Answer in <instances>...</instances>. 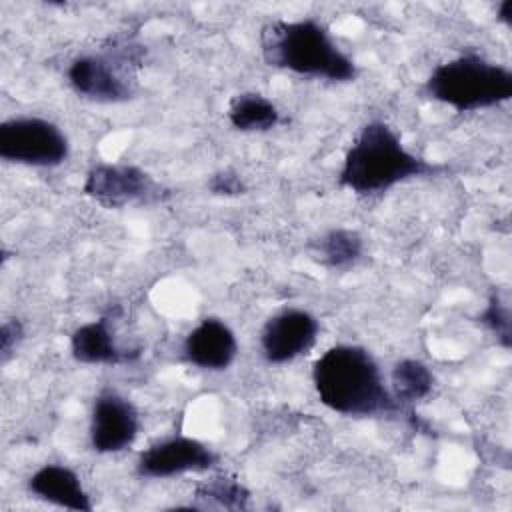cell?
Returning <instances> with one entry per match:
<instances>
[{
  "instance_id": "e0dca14e",
  "label": "cell",
  "mask_w": 512,
  "mask_h": 512,
  "mask_svg": "<svg viewBox=\"0 0 512 512\" xmlns=\"http://www.w3.org/2000/svg\"><path fill=\"white\" fill-rule=\"evenodd\" d=\"M196 498L210 500L212 504L226 510H244L248 508L250 490L238 478L218 474L196 486Z\"/></svg>"
},
{
  "instance_id": "9a60e30c",
  "label": "cell",
  "mask_w": 512,
  "mask_h": 512,
  "mask_svg": "<svg viewBox=\"0 0 512 512\" xmlns=\"http://www.w3.org/2000/svg\"><path fill=\"white\" fill-rule=\"evenodd\" d=\"M228 120L240 132H268L282 122V116L270 98L258 92H242L230 100Z\"/></svg>"
},
{
  "instance_id": "52a82bcc",
  "label": "cell",
  "mask_w": 512,
  "mask_h": 512,
  "mask_svg": "<svg viewBox=\"0 0 512 512\" xmlns=\"http://www.w3.org/2000/svg\"><path fill=\"white\" fill-rule=\"evenodd\" d=\"M82 192L104 208L158 204L172 196V192L158 184L146 170L122 162L94 164L86 172Z\"/></svg>"
},
{
  "instance_id": "7a4b0ae2",
  "label": "cell",
  "mask_w": 512,
  "mask_h": 512,
  "mask_svg": "<svg viewBox=\"0 0 512 512\" xmlns=\"http://www.w3.org/2000/svg\"><path fill=\"white\" fill-rule=\"evenodd\" d=\"M450 166L430 162L410 152L384 120L366 122L344 154L338 186L356 196L384 194L412 178L440 176Z\"/></svg>"
},
{
  "instance_id": "277c9868",
  "label": "cell",
  "mask_w": 512,
  "mask_h": 512,
  "mask_svg": "<svg viewBox=\"0 0 512 512\" xmlns=\"http://www.w3.org/2000/svg\"><path fill=\"white\" fill-rule=\"evenodd\" d=\"M424 92L460 114L478 112L512 98V70L478 52H462L430 72Z\"/></svg>"
},
{
  "instance_id": "44dd1931",
  "label": "cell",
  "mask_w": 512,
  "mask_h": 512,
  "mask_svg": "<svg viewBox=\"0 0 512 512\" xmlns=\"http://www.w3.org/2000/svg\"><path fill=\"white\" fill-rule=\"evenodd\" d=\"M496 20L504 26H512V0H504L496 6Z\"/></svg>"
},
{
  "instance_id": "6da1fadb",
  "label": "cell",
  "mask_w": 512,
  "mask_h": 512,
  "mask_svg": "<svg viewBox=\"0 0 512 512\" xmlns=\"http://www.w3.org/2000/svg\"><path fill=\"white\" fill-rule=\"evenodd\" d=\"M312 384L320 404L342 416L404 412L372 352L358 344H336L318 356L312 366Z\"/></svg>"
},
{
  "instance_id": "ffe728a7",
  "label": "cell",
  "mask_w": 512,
  "mask_h": 512,
  "mask_svg": "<svg viewBox=\"0 0 512 512\" xmlns=\"http://www.w3.org/2000/svg\"><path fill=\"white\" fill-rule=\"evenodd\" d=\"M24 340V324L18 318H8L0 326V358L2 364L8 362L12 352Z\"/></svg>"
},
{
  "instance_id": "ac0fdd59",
  "label": "cell",
  "mask_w": 512,
  "mask_h": 512,
  "mask_svg": "<svg viewBox=\"0 0 512 512\" xmlns=\"http://www.w3.org/2000/svg\"><path fill=\"white\" fill-rule=\"evenodd\" d=\"M478 322L496 338V342L502 348H510L512 344V320H510V308L500 298V294L494 290L488 296V302L484 310L478 314Z\"/></svg>"
},
{
  "instance_id": "d6986e66",
  "label": "cell",
  "mask_w": 512,
  "mask_h": 512,
  "mask_svg": "<svg viewBox=\"0 0 512 512\" xmlns=\"http://www.w3.org/2000/svg\"><path fill=\"white\" fill-rule=\"evenodd\" d=\"M206 188H208L210 194H214V196H224V198L242 196V194H246V190H248L244 178H242L236 170H232V168H224V170L214 172V174L208 178Z\"/></svg>"
},
{
  "instance_id": "5b68a950",
  "label": "cell",
  "mask_w": 512,
  "mask_h": 512,
  "mask_svg": "<svg viewBox=\"0 0 512 512\" xmlns=\"http://www.w3.org/2000/svg\"><path fill=\"white\" fill-rule=\"evenodd\" d=\"M140 52V46L128 42L104 52L76 56L66 70L68 84L78 96L92 102H126L136 90L132 68L138 66Z\"/></svg>"
},
{
  "instance_id": "9c48e42d",
  "label": "cell",
  "mask_w": 512,
  "mask_h": 512,
  "mask_svg": "<svg viewBox=\"0 0 512 512\" xmlns=\"http://www.w3.org/2000/svg\"><path fill=\"white\" fill-rule=\"evenodd\" d=\"M218 464V454L190 436H170L140 452L136 474L140 478L164 480L190 472H206Z\"/></svg>"
},
{
  "instance_id": "3957f363",
  "label": "cell",
  "mask_w": 512,
  "mask_h": 512,
  "mask_svg": "<svg viewBox=\"0 0 512 512\" xmlns=\"http://www.w3.org/2000/svg\"><path fill=\"white\" fill-rule=\"evenodd\" d=\"M262 60L270 68L302 78L354 82L356 62L340 50L330 30L316 18L270 20L260 28Z\"/></svg>"
},
{
  "instance_id": "7c38bea8",
  "label": "cell",
  "mask_w": 512,
  "mask_h": 512,
  "mask_svg": "<svg viewBox=\"0 0 512 512\" xmlns=\"http://www.w3.org/2000/svg\"><path fill=\"white\" fill-rule=\"evenodd\" d=\"M182 356L200 370L222 372L230 368L238 356L236 334L224 320L206 316L186 334Z\"/></svg>"
},
{
  "instance_id": "30bf717a",
  "label": "cell",
  "mask_w": 512,
  "mask_h": 512,
  "mask_svg": "<svg viewBox=\"0 0 512 512\" xmlns=\"http://www.w3.org/2000/svg\"><path fill=\"white\" fill-rule=\"evenodd\" d=\"M320 334L318 318L304 308H282L260 330V350L268 364H286L312 350Z\"/></svg>"
},
{
  "instance_id": "8992f818",
  "label": "cell",
  "mask_w": 512,
  "mask_h": 512,
  "mask_svg": "<svg viewBox=\"0 0 512 512\" xmlns=\"http://www.w3.org/2000/svg\"><path fill=\"white\" fill-rule=\"evenodd\" d=\"M70 156L64 130L42 116H12L0 124V158L32 168H56Z\"/></svg>"
},
{
  "instance_id": "4fadbf2b",
  "label": "cell",
  "mask_w": 512,
  "mask_h": 512,
  "mask_svg": "<svg viewBox=\"0 0 512 512\" xmlns=\"http://www.w3.org/2000/svg\"><path fill=\"white\" fill-rule=\"evenodd\" d=\"M28 492L58 508L92 512L94 504L80 476L64 464H44L28 478Z\"/></svg>"
},
{
  "instance_id": "5bb4252c",
  "label": "cell",
  "mask_w": 512,
  "mask_h": 512,
  "mask_svg": "<svg viewBox=\"0 0 512 512\" xmlns=\"http://www.w3.org/2000/svg\"><path fill=\"white\" fill-rule=\"evenodd\" d=\"M308 254L332 270L352 268L364 254V238L352 228H330L306 244Z\"/></svg>"
},
{
  "instance_id": "2e32d148",
  "label": "cell",
  "mask_w": 512,
  "mask_h": 512,
  "mask_svg": "<svg viewBox=\"0 0 512 512\" xmlns=\"http://www.w3.org/2000/svg\"><path fill=\"white\" fill-rule=\"evenodd\" d=\"M434 390L432 370L416 358H402L394 364L390 374V392L394 400L406 410L408 406L428 398ZM412 414V410H406Z\"/></svg>"
},
{
  "instance_id": "8fae6325",
  "label": "cell",
  "mask_w": 512,
  "mask_h": 512,
  "mask_svg": "<svg viewBox=\"0 0 512 512\" xmlns=\"http://www.w3.org/2000/svg\"><path fill=\"white\" fill-rule=\"evenodd\" d=\"M120 314V308L114 306L106 310L100 318L80 324L70 334V354L80 364L90 366H122L132 364L142 356V348H126L120 346L116 332H114V320Z\"/></svg>"
},
{
  "instance_id": "ba28073f",
  "label": "cell",
  "mask_w": 512,
  "mask_h": 512,
  "mask_svg": "<svg viewBox=\"0 0 512 512\" xmlns=\"http://www.w3.org/2000/svg\"><path fill=\"white\" fill-rule=\"evenodd\" d=\"M140 432L138 408L114 388H102L90 410V446L96 454L128 450Z\"/></svg>"
}]
</instances>
